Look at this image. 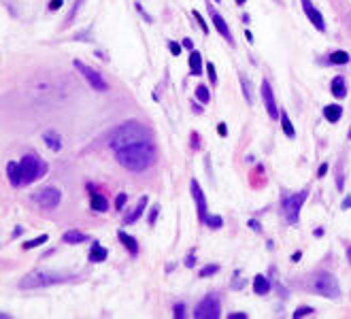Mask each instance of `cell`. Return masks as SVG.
I'll return each instance as SVG.
<instances>
[{
	"mask_svg": "<svg viewBox=\"0 0 351 319\" xmlns=\"http://www.w3.org/2000/svg\"><path fill=\"white\" fill-rule=\"evenodd\" d=\"M109 147L113 149L117 162L132 172H143L158 160L151 130L138 122H126L117 126L109 136Z\"/></svg>",
	"mask_w": 351,
	"mask_h": 319,
	"instance_id": "cell-1",
	"label": "cell"
},
{
	"mask_svg": "<svg viewBox=\"0 0 351 319\" xmlns=\"http://www.w3.org/2000/svg\"><path fill=\"white\" fill-rule=\"evenodd\" d=\"M64 277L58 272H49V270H34L30 274H26L22 279L19 287L22 289H38V287H49V285H55V283H62Z\"/></svg>",
	"mask_w": 351,
	"mask_h": 319,
	"instance_id": "cell-2",
	"label": "cell"
},
{
	"mask_svg": "<svg viewBox=\"0 0 351 319\" xmlns=\"http://www.w3.org/2000/svg\"><path fill=\"white\" fill-rule=\"evenodd\" d=\"M19 166H22V175H24V185L32 183V181H36L40 177H45V172H47V164L40 157L32 155V153L24 155Z\"/></svg>",
	"mask_w": 351,
	"mask_h": 319,
	"instance_id": "cell-3",
	"label": "cell"
},
{
	"mask_svg": "<svg viewBox=\"0 0 351 319\" xmlns=\"http://www.w3.org/2000/svg\"><path fill=\"white\" fill-rule=\"evenodd\" d=\"M311 285V292L324 296V298H339L341 296V287H339V281H336L332 274L328 272H321V274H315L313 281L308 283Z\"/></svg>",
	"mask_w": 351,
	"mask_h": 319,
	"instance_id": "cell-4",
	"label": "cell"
},
{
	"mask_svg": "<svg viewBox=\"0 0 351 319\" xmlns=\"http://www.w3.org/2000/svg\"><path fill=\"white\" fill-rule=\"evenodd\" d=\"M221 315V307H219V300L217 296H207L198 302V307L194 311V317L196 319H217Z\"/></svg>",
	"mask_w": 351,
	"mask_h": 319,
	"instance_id": "cell-5",
	"label": "cell"
},
{
	"mask_svg": "<svg viewBox=\"0 0 351 319\" xmlns=\"http://www.w3.org/2000/svg\"><path fill=\"white\" fill-rule=\"evenodd\" d=\"M306 190H302V192H298V194H294V196H287L285 200H283V213H285V217H287V222L290 224H296L298 222V217H300V209H302V205H304V200H306Z\"/></svg>",
	"mask_w": 351,
	"mask_h": 319,
	"instance_id": "cell-6",
	"label": "cell"
},
{
	"mask_svg": "<svg viewBox=\"0 0 351 319\" xmlns=\"http://www.w3.org/2000/svg\"><path fill=\"white\" fill-rule=\"evenodd\" d=\"M32 200L43 209H55L60 205L62 194H60L58 187H43V190H38V192L32 194Z\"/></svg>",
	"mask_w": 351,
	"mask_h": 319,
	"instance_id": "cell-7",
	"label": "cell"
},
{
	"mask_svg": "<svg viewBox=\"0 0 351 319\" xmlns=\"http://www.w3.org/2000/svg\"><path fill=\"white\" fill-rule=\"evenodd\" d=\"M75 68L81 72L83 77H86V81L92 85V88L96 90V92H107V88H109V83L102 79V75H98V72L94 70V68H90V66H86L83 62H75Z\"/></svg>",
	"mask_w": 351,
	"mask_h": 319,
	"instance_id": "cell-8",
	"label": "cell"
},
{
	"mask_svg": "<svg viewBox=\"0 0 351 319\" xmlns=\"http://www.w3.org/2000/svg\"><path fill=\"white\" fill-rule=\"evenodd\" d=\"M262 98H264V105H266V111H269V115L273 119H277V115L281 113L277 109V103H275V94H273V88H271V83L269 81H262Z\"/></svg>",
	"mask_w": 351,
	"mask_h": 319,
	"instance_id": "cell-9",
	"label": "cell"
},
{
	"mask_svg": "<svg viewBox=\"0 0 351 319\" xmlns=\"http://www.w3.org/2000/svg\"><path fill=\"white\" fill-rule=\"evenodd\" d=\"M190 190H192V196H194V200H196V207H198V217H200V222H204V220H207V200H204V194H202V190H200V183L196 181V179H192Z\"/></svg>",
	"mask_w": 351,
	"mask_h": 319,
	"instance_id": "cell-10",
	"label": "cell"
},
{
	"mask_svg": "<svg viewBox=\"0 0 351 319\" xmlns=\"http://www.w3.org/2000/svg\"><path fill=\"white\" fill-rule=\"evenodd\" d=\"M300 3H302V9H304V15L311 19V24L317 28V30H326V22H324V17H321V13L313 7L311 0H300Z\"/></svg>",
	"mask_w": 351,
	"mask_h": 319,
	"instance_id": "cell-11",
	"label": "cell"
},
{
	"mask_svg": "<svg viewBox=\"0 0 351 319\" xmlns=\"http://www.w3.org/2000/svg\"><path fill=\"white\" fill-rule=\"evenodd\" d=\"M7 175H9V181L11 185H24V175H22V166L19 162H9L7 164Z\"/></svg>",
	"mask_w": 351,
	"mask_h": 319,
	"instance_id": "cell-12",
	"label": "cell"
},
{
	"mask_svg": "<svg viewBox=\"0 0 351 319\" xmlns=\"http://www.w3.org/2000/svg\"><path fill=\"white\" fill-rule=\"evenodd\" d=\"M213 24H215V28H217V32L226 38L230 45H234V38H232V32H230V28H228V24L223 22V17L219 15V13H213Z\"/></svg>",
	"mask_w": 351,
	"mask_h": 319,
	"instance_id": "cell-13",
	"label": "cell"
},
{
	"mask_svg": "<svg viewBox=\"0 0 351 319\" xmlns=\"http://www.w3.org/2000/svg\"><path fill=\"white\" fill-rule=\"evenodd\" d=\"M43 141H45V145H47V147H49L51 151H60V149H62V138H60V134H58V132H53V130L45 132Z\"/></svg>",
	"mask_w": 351,
	"mask_h": 319,
	"instance_id": "cell-14",
	"label": "cell"
},
{
	"mask_svg": "<svg viewBox=\"0 0 351 319\" xmlns=\"http://www.w3.org/2000/svg\"><path fill=\"white\" fill-rule=\"evenodd\" d=\"M254 292L264 296V294H269L271 292V281L264 277V274H258V277L254 279Z\"/></svg>",
	"mask_w": 351,
	"mask_h": 319,
	"instance_id": "cell-15",
	"label": "cell"
},
{
	"mask_svg": "<svg viewBox=\"0 0 351 319\" xmlns=\"http://www.w3.org/2000/svg\"><path fill=\"white\" fill-rule=\"evenodd\" d=\"M117 236H119V241L126 245V249H128L132 255H136V253H138V243H136L132 236H128L123 230H119V232H117Z\"/></svg>",
	"mask_w": 351,
	"mask_h": 319,
	"instance_id": "cell-16",
	"label": "cell"
},
{
	"mask_svg": "<svg viewBox=\"0 0 351 319\" xmlns=\"http://www.w3.org/2000/svg\"><path fill=\"white\" fill-rule=\"evenodd\" d=\"M90 205H92V209L98 211V213H105V211L109 209V202H107V198H105L102 194H94L92 200H90Z\"/></svg>",
	"mask_w": 351,
	"mask_h": 319,
	"instance_id": "cell-17",
	"label": "cell"
},
{
	"mask_svg": "<svg viewBox=\"0 0 351 319\" xmlns=\"http://www.w3.org/2000/svg\"><path fill=\"white\" fill-rule=\"evenodd\" d=\"M190 68H192V75H200L202 72V55L198 51L190 53Z\"/></svg>",
	"mask_w": 351,
	"mask_h": 319,
	"instance_id": "cell-18",
	"label": "cell"
},
{
	"mask_svg": "<svg viewBox=\"0 0 351 319\" xmlns=\"http://www.w3.org/2000/svg\"><path fill=\"white\" fill-rule=\"evenodd\" d=\"M105 260H107V249L100 247L98 243H94L90 251V262H105Z\"/></svg>",
	"mask_w": 351,
	"mask_h": 319,
	"instance_id": "cell-19",
	"label": "cell"
},
{
	"mask_svg": "<svg viewBox=\"0 0 351 319\" xmlns=\"http://www.w3.org/2000/svg\"><path fill=\"white\" fill-rule=\"evenodd\" d=\"M324 115H326V119L328 122H339L341 119V115H343V109L339 107V105H328L326 109H324Z\"/></svg>",
	"mask_w": 351,
	"mask_h": 319,
	"instance_id": "cell-20",
	"label": "cell"
},
{
	"mask_svg": "<svg viewBox=\"0 0 351 319\" xmlns=\"http://www.w3.org/2000/svg\"><path fill=\"white\" fill-rule=\"evenodd\" d=\"M83 241H88V236L79 230H68L64 234V243H68V245H77V243H83Z\"/></svg>",
	"mask_w": 351,
	"mask_h": 319,
	"instance_id": "cell-21",
	"label": "cell"
},
{
	"mask_svg": "<svg viewBox=\"0 0 351 319\" xmlns=\"http://www.w3.org/2000/svg\"><path fill=\"white\" fill-rule=\"evenodd\" d=\"M279 117H281V128H283L285 136H290V138L296 136V130H294V126H292V122H290V117H287V113H285V111H281V113H279Z\"/></svg>",
	"mask_w": 351,
	"mask_h": 319,
	"instance_id": "cell-22",
	"label": "cell"
},
{
	"mask_svg": "<svg viewBox=\"0 0 351 319\" xmlns=\"http://www.w3.org/2000/svg\"><path fill=\"white\" fill-rule=\"evenodd\" d=\"M145 207H147V196H143V198H140V202H138V205H136V209L132 211V215H128V217H126V224H134V222L138 220V217H140V215H143Z\"/></svg>",
	"mask_w": 351,
	"mask_h": 319,
	"instance_id": "cell-23",
	"label": "cell"
},
{
	"mask_svg": "<svg viewBox=\"0 0 351 319\" xmlns=\"http://www.w3.org/2000/svg\"><path fill=\"white\" fill-rule=\"evenodd\" d=\"M332 94L336 98H345L347 88H345V79L343 77H334V81H332Z\"/></svg>",
	"mask_w": 351,
	"mask_h": 319,
	"instance_id": "cell-24",
	"label": "cell"
},
{
	"mask_svg": "<svg viewBox=\"0 0 351 319\" xmlns=\"http://www.w3.org/2000/svg\"><path fill=\"white\" fill-rule=\"evenodd\" d=\"M241 88H243V92H245L247 103L251 105V103H254V94H251V83H249V79H247L245 75H241Z\"/></svg>",
	"mask_w": 351,
	"mask_h": 319,
	"instance_id": "cell-25",
	"label": "cell"
},
{
	"mask_svg": "<svg viewBox=\"0 0 351 319\" xmlns=\"http://www.w3.org/2000/svg\"><path fill=\"white\" fill-rule=\"evenodd\" d=\"M330 62L332 64H347L349 62V55H347V51H334L330 55Z\"/></svg>",
	"mask_w": 351,
	"mask_h": 319,
	"instance_id": "cell-26",
	"label": "cell"
},
{
	"mask_svg": "<svg viewBox=\"0 0 351 319\" xmlns=\"http://www.w3.org/2000/svg\"><path fill=\"white\" fill-rule=\"evenodd\" d=\"M196 98H198L200 103H209V100H211V94H209V88H207V85H198V88H196Z\"/></svg>",
	"mask_w": 351,
	"mask_h": 319,
	"instance_id": "cell-27",
	"label": "cell"
},
{
	"mask_svg": "<svg viewBox=\"0 0 351 319\" xmlns=\"http://www.w3.org/2000/svg\"><path fill=\"white\" fill-rule=\"evenodd\" d=\"M204 224H207L209 228H221V226H223V220H221L219 215H207Z\"/></svg>",
	"mask_w": 351,
	"mask_h": 319,
	"instance_id": "cell-28",
	"label": "cell"
},
{
	"mask_svg": "<svg viewBox=\"0 0 351 319\" xmlns=\"http://www.w3.org/2000/svg\"><path fill=\"white\" fill-rule=\"evenodd\" d=\"M43 243H47V234L38 236V238H34V241H28V243L24 245V249H34V247H38V245H43Z\"/></svg>",
	"mask_w": 351,
	"mask_h": 319,
	"instance_id": "cell-29",
	"label": "cell"
},
{
	"mask_svg": "<svg viewBox=\"0 0 351 319\" xmlns=\"http://www.w3.org/2000/svg\"><path fill=\"white\" fill-rule=\"evenodd\" d=\"M306 315H313V309L311 307H300L296 313H294V317H306Z\"/></svg>",
	"mask_w": 351,
	"mask_h": 319,
	"instance_id": "cell-30",
	"label": "cell"
},
{
	"mask_svg": "<svg viewBox=\"0 0 351 319\" xmlns=\"http://www.w3.org/2000/svg\"><path fill=\"white\" fill-rule=\"evenodd\" d=\"M126 202H128V196H126V194H119V196H117V200H115V209H117V211H121Z\"/></svg>",
	"mask_w": 351,
	"mask_h": 319,
	"instance_id": "cell-31",
	"label": "cell"
},
{
	"mask_svg": "<svg viewBox=\"0 0 351 319\" xmlns=\"http://www.w3.org/2000/svg\"><path fill=\"white\" fill-rule=\"evenodd\" d=\"M213 272H217V266H215V264L204 266V268L200 270V277H209V274H213Z\"/></svg>",
	"mask_w": 351,
	"mask_h": 319,
	"instance_id": "cell-32",
	"label": "cell"
},
{
	"mask_svg": "<svg viewBox=\"0 0 351 319\" xmlns=\"http://www.w3.org/2000/svg\"><path fill=\"white\" fill-rule=\"evenodd\" d=\"M158 211H160V207L156 205V207H153V209H151V213H149V217H147V222H149L151 226H153V224H156V217H158Z\"/></svg>",
	"mask_w": 351,
	"mask_h": 319,
	"instance_id": "cell-33",
	"label": "cell"
},
{
	"mask_svg": "<svg viewBox=\"0 0 351 319\" xmlns=\"http://www.w3.org/2000/svg\"><path fill=\"white\" fill-rule=\"evenodd\" d=\"M194 17L198 19V24H200V28H202V32H209V26H207V22L200 17V13H198V11H194Z\"/></svg>",
	"mask_w": 351,
	"mask_h": 319,
	"instance_id": "cell-34",
	"label": "cell"
},
{
	"mask_svg": "<svg viewBox=\"0 0 351 319\" xmlns=\"http://www.w3.org/2000/svg\"><path fill=\"white\" fill-rule=\"evenodd\" d=\"M207 72H209L211 81H213V83H217V75H215V66H213V64H209V66H207Z\"/></svg>",
	"mask_w": 351,
	"mask_h": 319,
	"instance_id": "cell-35",
	"label": "cell"
},
{
	"mask_svg": "<svg viewBox=\"0 0 351 319\" xmlns=\"http://www.w3.org/2000/svg\"><path fill=\"white\" fill-rule=\"evenodd\" d=\"M62 7V0H51L49 3V11H58Z\"/></svg>",
	"mask_w": 351,
	"mask_h": 319,
	"instance_id": "cell-36",
	"label": "cell"
},
{
	"mask_svg": "<svg viewBox=\"0 0 351 319\" xmlns=\"http://www.w3.org/2000/svg\"><path fill=\"white\" fill-rule=\"evenodd\" d=\"M183 311H185L183 304H177V307H175V317H183V315H185Z\"/></svg>",
	"mask_w": 351,
	"mask_h": 319,
	"instance_id": "cell-37",
	"label": "cell"
},
{
	"mask_svg": "<svg viewBox=\"0 0 351 319\" xmlns=\"http://www.w3.org/2000/svg\"><path fill=\"white\" fill-rule=\"evenodd\" d=\"M217 132H219V136H226V134H228L226 124H219V126H217Z\"/></svg>",
	"mask_w": 351,
	"mask_h": 319,
	"instance_id": "cell-38",
	"label": "cell"
},
{
	"mask_svg": "<svg viewBox=\"0 0 351 319\" xmlns=\"http://www.w3.org/2000/svg\"><path fill=\"white\" fill-rule=\"evenodd\" d=\"M168 49H171V51L177 55V53L181 51V45H177V43H168Z\"/></svg>",
	"mask_w": 351,
	"mask_h": 319,
	"instance_id": "cell-39",
	"label": "cell"
},
{
	"mask_svg": "<svg viewBox=\"0 0 351 319\" xmlns=\"http://www.w3.org/2000/svg\"><path fill=\"white\" fill-rule=\"evenodd\" d=\"M194 264H196V257H194V255H188V260H185V266H188V268H192Z\"/></svg>",
	"mask_w": 351,
	"mask_h": 319,
	"instance_id": "cell-40",
	"label": "cell"
},
{
	"mask_svg": "<svg viewBox=\"0 0 351 319\" xmlns=\"http://www.w3.org/2000/svg\"><path fill=\"white\" fill-rule=\"evenodd\" d=\"M183 47L192 49V47H194V41H192V38H183Z\"/></svg>",
	"mask_w": 351,
	"mask_h": 319,
	"instance_id": "cell-41",
	"label": "cell"
},
{
	"mask_svg": "<svg viewBox=\"0 0 351 319\" xmlns=\"http://www.w3.org/2000/svg\"><path fill=\"white\" fill-rule=\"evenodd\" d=\"M245 317H247L245 313H232L230 315V319H245Z\"/></svg>",
	"mask_w": 351,
	"mask_h": 319,
	"instance_id": "cell-42",
	"label": "cell"
},
{
	"mask_svg": "<svg viewBox=\"0 0 351 319\" xmlns=\"http://www.w3.org/2000/svg\"><path fill=\"white\" fill-rule=\"evenodd\" d=\"M326 170H328V164H321V166H319V177H324Z\"/></svg>",
	"mask_w": 351,
	"mask_h": 319,
	"instance_id": "cell-43",
	"label": "cell"
},
{
	"mask_svg": "<svg viewBox=\"0 0 351 319\" xmlns=\"http://www.w3.org/2000/svg\"><path fill=\"white\" fill-rule=\"evenodd\" d=\"M249 226H251V228H254V230H256V232H258V230H260V228H262V226H260V224H258V222H256V220H251V222H249Z\"/></svg>",
	"mask_w": 351,
	"mask_h": 319,
	"instance_id": "cell-44",
	"label": "cell"
},
{
	"mask_svg": "<svg viewBox=\"0 0 351 319\" xmlns=\"http://www.w3.org/2000/svg\"><path fill=\"white\" fill-rule=\"evenodd\" d=\"M343 207H351V198H347V200L343 202Z\"/></svg>",
	"mask_w": 351,
	"mask_h": 319,
	"instance_id": "cell-45",
	"label": "cell"
},
{
	"mask_svg": "<svg viewBox=\"0 0 351 319\" xmlns=\"http://www.w3.org/2000/svg\"><path fill=\"white\" fill-rule=\"evenodd\" d=\"M245 3H247V0H236V5H241V7H243Z\"/></svg>",
	"mask_w": 351,
	"mask_h": 319,
	"instance_id": "cell-46",
	"label": "cell"
},
{
	"mask_svg": "<svg viewBox=\"0 0 351 319\" xmlns=\"http://www.w3.org/2000/svg\"><path fill=\"white\" fill-rule=\"evenodd\" d=\"M347 257H349V262H351V247L347 249Z\"/></svg>",
	"mask_w": 351,
	"mask_h": 319,
	"instance_id": "cell-47",
	"label": "cell"
},
{
	"mask_svg": "<svg viewBox=\"0 0 351 319\" xmlns=\"http://www.w3.org/2000/svg\"><path fill=\"white\" fill-rule=\"evenodd\" d=\"M349 24H351V13H349Z\"/></svg>",
	"mask_w": 351,
	"mask_h": 319,
	"instance_id": "cell-48",
	"label": "cell"
},
{
	"mask_svg": "<svg viewBox=\"0 0 351 319\" xmlns=\"http://www.w3.org/2000/svg\"><path fill=\"white\" fill-rule=\"evenodd\" d=\"M349 138H351V130H349Z\"/></svg>",
	"mask_w": 351,
	"mask_h": 319,
	"instance_id": "cell-49",
	"label": "cell"
},
{
	"mask_svg": "<svg viewBox=\"0 0 351 319\" xmlns=\"http://www.w3.org/2000/svg\"><path fill=\"white\" fill-rule=\"evenodd\" d=\"M215 3H219V0H215Z\"/></svg>",
	"mask_w": 351,
	"mask_h": 319,
	"instance_id": "cell-50",
	"label": "cell"
}]
</instances>
